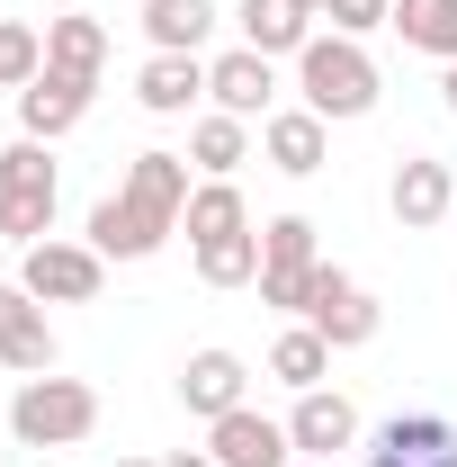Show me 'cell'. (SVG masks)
I'll use <instances>...</instances> for the list:
<instances>
[{
  "label": "cell",
  "mask_w": 457,
  "mask_h": 467,
  "mask_svg": "<svg viewBox=\"0 0 457 467\" xmlns=\"http://www.w3.org/2000/svg\"><path fill=\"white\" fill-rule=\"evenodd\" d=\"M188 189H198V180H188V153H162V144H153V153H135L126 180L90 207V234H81V243L108 252V261H153L179 234V216H188Z\"/></svg>",
  "instance_id": "cell-1"
},
{
  "label": "cell",
  "mask_w": 457,
  "mask_h": 467,
  "mask_svg": "<svg viewBox=\"0 0 457 467\" xmlns=\"http://www.w3.org/2000/svg\"><path fill=\"white\" fill-rule=\"evenodd\" d=\"M296 90H305V109L332 126V117H368L386 81H377V63H368L359 36H323V27H314V46L296 55Z\"/></svg>",
  "instance_id": "cell-2"
},
{
  "label": "cell",
  "mask_w": 457,
  "mask_h": 467,
  "mask_svg": "<svg viewBox=\"0 0 457 467\" xmlns=\"http://www.w3.org/2000/svg\"><path fill=\"white\" fill-rule=\"evenodd\" d=\"M9 431H18V450H72V441L99 431V387L46 368V378H27V387L9 396Z\"/></svg>",
  "instance_id": "cell-3"
},
{
  "label": "cell",
  "mask_w": 457,
  "mask_h": 467,
  "mask_svg": "<svg viewBox=\"0 0 457 467\" xmlns=\"http://www.w3.org/2000/svg\"><path fill=\"white\" fill-rule=\"evenodd\" d=\"M55 198H63V180H55V144H36V135H18L9 153H0V243H46L55 234Z\"/></svg>",
  "instance_id": "cell-4"
},
{
  "label": "cell",
  "mask_w": 457,
  "mask_h": 467,
  "mask_svg": "<svg viewBox=\"0 0 457 467\" xmlns=\"http://www.w3.org/2000/svg\"><path fill=\"white\" fill-rule=\"evenodd\" d=\"M18 288L36 296V306H90V296L108 288V252H90L72 234H46V243L18 252Z\"/></svg>",
  "instance_id": "cell-5"
},
{
  "label": "cell",
  "mask_w": 457,
  "mask_h": 467,
  "mask_svg": "<svg viewBox=\"0 0 457 467\" xmlns=\"http://www.w3.org/2000/svg\"><path fill=\"white\" fill-rule=\"evenodd\" d=\"M296 324H314L332 350H368V342H377V324H386V306L359 288L341 261H314V279H305V315H296Z\"/></svg>",
  "instance_id": "cell-6"
},
{
  "label": "cell",
  "mask_w": 457,
  "mask_h": 467,
  "mask_svg": "<svg viewBox=\"0 0 457 467\" xmlns=\"http://www.w3.org/2000/svg\"><path fill=\"white\" fill-rule=\"evenodd\" d=\"M314 261H323L314 216H269V225H260V306L305 315V279H314Z\"/></svg>",
  "instance_id": "cell-7"
},
{
  "label": "cell",
  "mask_w": 457,
  "mask_h": 467,
  "mask_svg": "<svg viewBox=\"0 0 457 467\" xmlns=\"http://www.w3.org/2000/svg\"><path fill=\"white\" fill-rule=\"evenodd\" d=\"M90 99H99V81H81V72H36L27 90H18V135H36V144H63L81 117H90Z\"/></svg>",
  "instance_id": "cell-8"
},
{
  "label": "cell",
  "mask_w": 457,
  "mask_h": 467,
  "mask_svg": "<svg viewBox=\"0 0 457 467\" xmlns=\"http://www.w3.org/2000/svg\"><path fill=\"white\" fill-rule=\"evenodd\" d=\"M368 467H457V422L449 413H395L368 431Z\"/></svg>",
  "instance_id": "cell-9"
},
{
  "label": "cell",
  "mask_w": 457,
  "mask_h": 467,
  "mask_svg": "<svg viewBox=\"0 0 457 467\" xmlns=\"http://www.w3.org/2000/svg\"><path fill=\"white\" fill-rule=\"evenodd\" d=\"M179 405L198 413V422H225L233 405H251V368H242V350H188L179 359Z\"/></svg>",
  "instance_id": "cell-10"
},
{
  "label": "cell",
  "mask_w": 457,
  "mask_h": 467,
  "mask_svg": "<svg viewBox=\"0 0 457 467\" xmlns=\"http://www.w3.org/2000/svg\"><path fill=\"white\" fill-rule=\"evenodd\" d=\"M207 99H216L225 117H242V126H260V117L279 109V63L251 55V46H233V55L207 63Z\"/></svg>",
  "instance_id": "cell-11"
},
{
  "label": "cell",
  "mask_w": 457,
  "mask_h": 467,
  "mask_svg": "<svg viewBox=\"0 0 457 467\" xmlns=\"http://www.w3.org/2000/svg\"><path fill=\"white\" fill-rule=\"evenodd\" d=\"M386 207H395V225H403V234L449 225V216H457V171H449V162H431V153H412V162H395Z\"/></svg>",
  "instance_id": "cell-12"
},
{
  "label": "cell",
  "mask_w": 457,
  "mask_h": 467,
  "mask_svg": "<svg viewBox=\"0 0 457 467\" xmlns=\"http://www.w3.org/2000/svg\"><path fill=\"white\" fill-rule=\"evenodd\" d=\"M260 153H269V171L314 180L323 162H332V126L305 109V99H296V109H269V117H260Z\"/></svg>",
  "instance_id": "cell-13"
},
{
  "label": "cell",
  "mask_w": 457,
  "mask_h": 467,
  "mask_svg": "<svg viewBox=\"0 0 457 467\" xmlns=\"http://www.w3.org/2000/svg\"><path fill=\"white\" fill-rule=\"evenodd\" d=\"M0 368H18V378H46L55 368V324H46V306L18 279H0Z\"/></svg>",
  "instance_id": "cell-14"
},
{
  "label": "cell",
  "mask_w": 457,
  "mask_h": 467,
  "mask_svg": "<svg viewBox=\"0 0 457 467\" xmlns=\"http://www.w3.org/2000/svg\"><path fill=\"white\" fill-rule=\"evenodd\" d=\"M207 450H216V467H287L296 459L287 422H269V413H251V405H233L225 422H207Z\"/></svg>",
  "instance_id": "cell-15"
},
{
  "label": "cell",
  "mask_w": 457,
  "mask_h": 467,
  "mask_svg": "<svg viewBox=\"0 0 457 467\" xmlns=\"http://www.w3.org/2000/svg\"><path fill=\"white\" fill-rule=\"evenodd\" d=\"M287 441H296V450H314V459L359 450V405H350L341 387H305V396H296V413H287Z\"/></svg>",
  "instance_id": "cell-16"
},
{
  "label": "cell",
  "mask_w": 457,
  "mask_h": 467,
  "mask_svg": "<svg viewBox=\"0 0 457 467\" xmlns=\"http://www.w3.org/2000/svg\"><path fill=\"white\" fill-rule=\"evenodd\" d=\"M233 27H242V46L269 63H296L305 46H314V9H296V0H233Z\"/></svg>",
  "instance_id": "cell-17"
},
{
  "label": "cell",
  "mask_w": 457,
  "mask_h": 467,
  "mask_svg": "<svg viewBox=\"0 0 457 467\" xmlns=\"http://www.w3.org/2000/svg\"><path fill=\"white\" fill-rule=\"evenodd\" d=\"M135 99L153 117H188L198 99H207V55H153L144 72H135Z\"/></svg>",
  "instance_id": "cell-18"
},
{
  "label": "cell",
  "mask_w": 457,
  "mask_h": 467,
  "mask_svg": "<svg viewBox=\"0 0 457 467\" xmlns=\"http://www.w3.org/2000/svg\"><path fill=\"white\" fill-rule=\"evenodd\" d=\"M46 63H55V72H81V81H99V72H108V18L55 9V18H46Z\"/></svg>",
  "instance_id": "cell-19"
},
{
  "label": "cell",
  "mask_w": 457,
  "mask_h": 467,
  "mask_svg": "<svg viewBox=\"0 0 457 467\" xmlns=\"http://www.w3.org/2000/svg\"><path fill=\"white\" fill-rule=\"evenodd\" d=\"M242 162H251V126H242V117L207 109L198 126H188V171L198 180H233Z\"/></svg>",
  "instance_id": "cell-20"
},
{
  "label": "cell",
  "mask_w": 457,
  "mask_h": 467,
  "mask_svg": "<svg viewBox=\"0 0 457 467\" xmlns=\"http://www.w3.org/2000/svg\"><path fill=\"white\" fill-rule=\"evenodd\" d=\"M144 36L153 55H198L216 36V0H144Z\"/></svg>",
  "instance_id": "cell-21"
},
{
  "label": "cell",
  "mask_w": 457,
  "mask_h": 467,
  "mask_svg": "<svg viewBox=\"0 0 457 467\" xmlns=\"http://www.w3.org/2000/svg\"><path fill=\"white\" fill-rule=\"evenodd\" d=\"M269 378L296 387V396H305V387H323V378H332V342H323L314 324H287L279 342H269Z\"/></svg>",
  "instance_id": "cell-22"
},
{
  "label": "cell",
  "mask_w": 457,
  "mask_h": 467,
  "mask_svg": "<svg viewBox=\"0 0 457 467\" xmlns=\"http://www.w3.org/2000/svg\"><path fill=\"white\" fill-rule=\"evenodd\" d=\"M395 36L431 63H457V0H395Z\"/></svg>",
  "instance_id": "cell-23"
},
{
  "label": "cell",
  "mask_w": 457,
  "mask_h": 467,
  "mask_svg": "<svg viewBox=\"0 0 457 467\" xmlns=\"http://www.w3.org/2000/svg\"><path fill=\"white\" fill-rule=\"evenodd\" d=\"M179 225H188V243H216V234H251V207H242V189H233V180H198Z\"/></svg>",
  "instance_id": "cell-24"
},
{
  "label": "cell",
  "mask_w": 457,
  "mask_h": 467,
  "mask_svg": "<svg viewBox=\"0 0 457 467\" xmlns=\"http://www.w3.org/2000/svg\"><path fill=\"white\" fill-rule=\"evenodd\" d=\"M198 279H207V288H251V279H260V225L198 243Z\"/></svg>",
  "instance_id": "cell-25"
},
{
  "label": "cell",
  "mask_w": 457,
  "mask_h": 467,
  "mask_svg": "<svg viewBox=\"0 0 457 467\" xmlns=\"http://www.w3.org/2000/svg\"><path fill=\"white\" fill-rule=\"evenodd\" d=\"M46 72V27H27V18H0V90H27Z\"/></svg>",
  "instance_id": "cell-26"
},
{
  "label": "cell",
  "mask_w": 457,
  "mask_h": 467,
  "mask_svg": "<svg viewBox=\"0 0 457 467\" xmlns=\"http://www.w3.org/2000/svg\"><path fill=\"white\" fill-rule=\"evenodd\" d=\"M332 36H368V27H395V0H323Z\"/></svg>",
  "instance_id": "cell-27"
},
{
  "label": "cell",
  "mask_w": 457,
  "mask_h": 467,
  "mask_svg": "<svg viewBox=\"0 0 457 467\" xmlns=\"http://www.w3.org/2000/svg\"><path fill=\"white\" fill-rule=\"evenodd\" d=\"M162 467H216V450H171Z\"/></svg>",
  "instance_id": "cell-28"
},
{
  "label": "cell",
  "mask_w": 457,
  "mask_h": 467,
  "mask_svg": "<svg viewBox=\"0 0 457 467\" xmlns=\"http://www.w3.org/2000/svg\"><path fill=\"white\" fill-rule=\"evenodd\" d=\"M440 90H449V117H457V63H449V72H440Z\"/></svg>",
  "instance_id": "cell-29"
},
{
  "label": "cell",
  "mask_w": 457,
  "mask_h": 467,
  "mask_svg": "<svg viewBox=\"0 0 457 467\" xmlns=\"http://www.w3.org/2000/svg\"><path fill=\"white\" fill-rule=\"evenodd\" d=\"M117 467H162V459H117Z\"/></svg>",
  "instance_id": "cell-30"
},
{
  "label": "cell",
  "mask_w": 457,
  "mask_h": 467,
  "mask_svg": "<svg viewBox=\"0 0 457 467\" xmlns=\"http://www.w3.org/2000/svg\"><path fill=\"white\" fill-rule=\"evenodd\" d=\"M296 9H314V18H323V0H296Z\"/></svg>",
  "instance_id": "cell-31"
},
{
  "label": "cell",
  "mask_w": 457,
  "mask_h": 467,
  "mask_svg": "<svg viewBox=\"0 0 457 467\" xmlns=\"http://www.w3.org/2000/svg\"><path fill=\"white\" fill-rule=\"evenodd\" d=\"M36 9H72V0H36Z\"/></svg>",
  "instance_id": "cell-32"
}]
</instances>
